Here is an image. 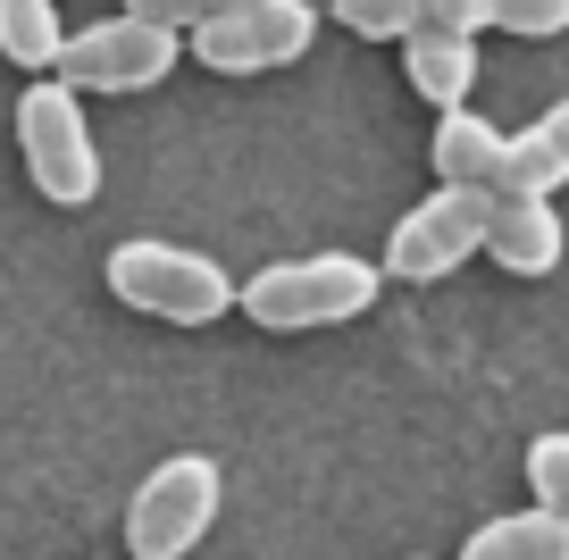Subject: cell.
<instances>
[{"label":"cell","mask_w":569,"mask_h":560,"mask_svg":"<svg viewBox=\"0 0 569 560\" xmlns=\"http://www.w3.org/2000/svg\"><path fill=\"white\" fill-rule=\"evenodd\" d=\"M386 260H352V251H319V260H277L260 277H243L234 310L268 334H310V327H343V318L377 310Z\"/></svg>","instance_id":"6da1fadb"},{"label":"cell","mask_w":569,"mask_h":560,"mask_svg":"<svg viewBox=\"0 0 569 560\" xmlns=\"http://www.w3.org/2000/svg\"><path fill=\"white\" fill-rule=\"evenodd\" d=\"M101 277H109V293H118L126 310L168 318V327H210V318H227L234 301H243V284L218 260H201V251H184V243H151V234L118 243Z\"/></svg>","instance_id":"7a4b0ae2"},{"label":"cell","mask_w":569,"mask_h":560,"mask_svg":"<svg viewBox=\"0 0 569 560\" xmlns=\"http://www.w3.org/2000/svg\"><path fill=\"white\" fill-rule=\"evenodd\" d=\"M177 34H184V26H160V18H142V9H118V18H101V26H76L42 76H68L76 92H151V84H168L177 59H184Z\"/></svg>","instance_id":"3957f363"},{"label":"cell","mask_w":569,"mask_h":560,"mask_svg":"<svg viewBox=\"0 0 569 560\" xmlns=\"http://www.w3.org/2000/svg\"><path fill=\"white\" fill-rule=\"evenodd\" d=\"M18 151H26L34 193L59 201V210H84V201L101 193V151H92V126H84V109H76L68 76H42L18 101Z\"/></svg>","instance_id":"277c9868"},{"label":"cell","mask_w":569,"mask_h":560,"mask_svg":"<svg viewBox=\"0 0 569 560\" xmlns=\"http://www.w3.org/2000/svg\"><path fill=\"white\" fill-rule=\"evenodd\" d=\"M218 519V460L201 452H177L134 486L126 502V552L134 560H184Z\"/></svg>","instance_id":"5b68a950"},{"label":"cell","mask_w":569,"mask_h":560,"mask_svg":"<svg viewBox=\"0 0 569 560\" xmlns=\"http://www.w3.org/2000/svg\"><path fill=\"white\" fill-rule=\"evenodd\" d=\"M486 218H495V193H486V184H436V193H427L419 210L393 227L386 277H393V284H436V277H452L469 251H486Z\"/></svg>","instance_id":"8992f818"},{"label":"cell","mask_w":569,"mask_h":560,"mask_svg":"<svg viewBox=\"0 0 569 560\" xmlns=\"http://www.w3.org/2000/svg\"><path fill=\"white\" fill-rule=\"evenodd\" d=\"M319 34V9L310 0H243L227 18L193 26V59L218 76H268V68H293Z\"/></svg>","instance_id":"52a82bcc"},{"label":"cell","mask_w":569,"mask_h":560,"mask_svg":"<svg viewBox=\"0 0 569 560\" xmlns=\"http://www.w3.org/2000/svg\"><path fill=\"white\" fill-rule=\"evenodd\" d=\"M486 260L511 268V277H552L561 268V210H552V193H495Z\"/></svg>","instance_id":"ba28073f"},{"label":"cell","mask_w":569,"mask_h":560,"mask_svg":"<svg viewBox=\"0 0 569 560\" xmlns=\"http://www.w3.org/2000/svg\"><path fill=\"white\" fill-rule=\"evenodd\" d=\"M402 76L419 101L461 109L478 92V34H445V26H410L402 34Z\"/></svg>","instance_id":"9c48e42d"},{"label":"cell","mask_w":569,"mask_h":560,"mask_svg":"<svg viewBox=\"0 0 569 560\" xmlns=\"http://www.w3.org/2000/svg\"><path fill=\"white\" fill-rule=\"evenodd\" d=\"M436 176H445V184H486V193H502V159H511V134H502V126H486L478 109H445V118H436Z\"/></svg>","instance_id":"30bf717a"},{"label":"cell","mask_w":569,"mask_h":560,"mask_svg":"<svg viewBox=\"0 0 569 560\" xmlns=\"http://www.w3.org/2000/svg\"><path fill=\"white\" fill-rule=\"evenodd\" d=\"M461 560H569V519L552 502L511 510V519H486L478 536L461 543Z\"/></svg>","instance_id":"8fae6325"},{"label":"cell","mask_w":569,"mask_h":560,"mask_svg":"<svg viewBox=\"0 0 569 560\" xmlns=\"http://www.w3.org/2000/svg\"><path fill=\"white\" fill-rule=\"evenodd\" d=\"M59 9L51 0H0V51L18 59V68H51L59 59Z\"/></svg>","instance_id":"7c38bea8"},{"label":"cell","mask_w":569,"mask_h":560,"mask_svg":"<svg viewBox=\"0 0 569 560\" xmlns=\"http://www.w3.org/2000/svg\"><path fill=\"white\" fill-rule=\"evenodd\" d=\"M569 168L561 151H552L545 126H528V134H511V159H502V193H561Z\"/></svg>","instance_id":"4fadbf2b"},{"label":"cell","mask_w":569,"mask_h":560,"mask_svg":"<svg viewBox=\"0 0 569 560\" xmlns=\"http://www.w3.org/2000/svg\"><path fill=\"white\" fill-rule=\"evenodd\" d=\"M327 18L343 34H369V42H402L410 26H427V0H327Z\"/></svg>","instance_id":"5bb4252c"},{"label":"cell","mask_w":569,"mask_h":560,"mask_svg":"<svg viewBox=\"0 0 569 560\" xmlns=\"http://www.w3.org/2000/svg\"><path fill=\"white\" fill-rule=\"evenodd\" d=\"M528 493L569 519V427H552V436L528 443Z\"/></svg>","instance_id":"9a60e30c"},{"label":"cell","mask_w":569,"mask_h":560,"mask_svg":"<svg viewBox=\"0 0 569 560\" xmlns=\"http://www.w3.org/2000/svg\"><path fill=\"white\" fill-rule=\"evenodd\" d=\"M495 26L519 42H552L569 34V0H495Z\"/></svg>","instance_id":"2e32d148"},{"label":"cell","mask_w":569,"mask_h":560,"mask_svg":"<svg viewBox=\"0 0 569 560\" xmlns=\"http://www.w3.org/2000/svg\"><path fill=\"white\" fill-rule=\"evenodd\" d=\"M126 9H142V18H160V26H210V18H227V9H243V0H126Z\"/></svg>","instance_id":"e0dca14e"},{"label":"cell","mask_w":569,"mask_h":560,"mask_svg":"<svg viewBox=\"0 0 569 560\" xmlns=\"http://www.w3.org/2000/svg\"><path fill=\"white\" fill-rule=\"evenodd\" d=\"M427 26H445V34H486V26H495V0H427Z\"/></svg>","instance_id":"ac0fdd59"},{"label":"cell","mask_w":569,"mask_h":560,"mask_svg":"<svg viewBox=\"0 0 569 560\" xmlns=\"http://www.w3.org/2000/svg\"><path fill=\"white\" fill-rule=\"evenodd\" d=\"M536 126H545V134H552V151H561V168H569V101H552V109H545V118H536Z\"/></svg>","instance_id":"d6986e66"},{"label":"cell","mask_w":569,"mask_h":560,"mask_svg":"<svg viewBox=\"0 0 569 560\" xmlns=\"http://www.w3.org/2000/svg\"><path fill=\"white\" fill-rule=\"evenodd\" d=\"M126 560H134V552H126Z\"/></svg>","instance_id":"ffe728a7"},{"label":"cell","mask_w":569,"mask_h":560,"mask_svg":"<svg viewBox=\"0 0 569 560\" xmlns=\"http://www.w3.org/2000/svg\"><path fill=\"white\" fill-rule=\"evenodd\" d=\"M419 560H427V552H419Z\"/></svg>","instance_id":"44dd1931"}]
</instances>
